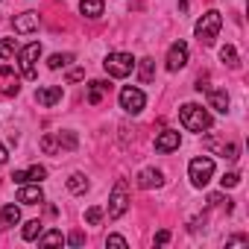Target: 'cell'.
<instances>
[{"label":"cell","mask_w":249,"mask_h":249,"mask_svg":"<svg viewBox=\"0 0 249 249\" xmlns=\"http://www.w3.org/2000/svg\"><path fill=\"white\" fill-rule=\"evenodd\" d=\"M68 191H71V194H85V191H88V179H85L82 173H73V176L68 179Z\"/></svg>","instance_id":"cell-20"},{"label":"cell","mask_w":249,"mask_h":249,"mask_svg":"<svg viewBox=\"0 0 249 249\" xmlns=\"http://www.w3.org/2000/svg\"><path fill=\"white\" fill-rule=\"evenodd\" d=\"M85 220H88V226H97V223L103 220V208H97V205H91V208L85 211Z\"/></svg>","instance_id":"cell-28"},{"label":"cell","mask_w":249,"mask_h":249,"mask_svg":"<svg viewBox=\"0 0 249 249\" xmlns=\"http://www.w3.org/2000/svg\"><path fill=\"white\" fill-rule=\"evenodd\" d=\"M138 76H141V82H153V76H156V62H153V59H141Z\"/></svg>","instance_id":"cell-21"},{"label":"cell","mask_w":249,"mask_h":249,"mask_svg":"<svg viewBox=\"0 0 249 249\" xmlns=\"http://www.w3.org/2000/svg\"><path fill=\"white\" fill-rule=\"evenodd\" d=\"M161 185H164V173H161V170L147 167V170H141V173H138V188L150 191V188H161Z\"/></svg>","instance_id":"cell-11"},{"label":"cell","mask_w":249,"mask_h":249,"mask_svg":"<svg viewBox=\"0 0 249 249\" xmlns=\"http://www.w3.org/2000/svg\"><path fill=\"white\" fill-rule=\"evenodd\" d=\"M12 27H15V33H33V30L38 27V15H36V12H24V15H15Z\"/></svg>","instance_id":"cell-14"},{"label":"cell","mask_w":249,"mask_h":249,"mask_svg":"<svg viewBox=\"0 0 249 249\" xmlns=\"http://www.w3.org/2000/svg\"><path fill=\"white\" fill-rule=\"evenodd\" d=\"M18 202H24V205H38V202H44V194H41L38 185H21Z\"/></svg>","instance_id":"cell-12"},{"label":"cell","mask_w":249,"mask_h":249,"mask_svg":"<svg viewBox=\"0 0 249 249\" xmlns=\"http://www.w3.org/2000/svg\"><path fill=\"white\" fill-rule=\"evenodd\" d=\"M167 71H182L185 65H188V44L185 41H176V44H170V50H167Z\"/></svg>","instance_id":"cell-8"},{"label":"cell","mask_w":249,"mask_h":249,"mask_svg":"<svg viewBox=\"0 0 249 249\" xmlns=\"http://www.w3.org/2000/svg\"><path fill=\"white\" fill-rule=\"evenodd\" d=\"M38 243L41 246H53V243H65V237H62V231H47L44 237L38 234Z\"/></svg>","instance_id":"cell-26"},{"label":"cell","mask_w":249,"mask_h":249,"mask_svg":"<svg viewBox=\"0 0 249 249\" xmlns=\"http://www.w3.org/2000/svg\"><path fill=\"white\" fill-rule=\"evenodd\" d=\"M79 9H82L85 18H100L103 15V0H82Z\"/></svg>","instance_id":"cell-18"},{"label":"cell","mask_w":249,"mask_h":249,"mask_svg":"<svg viewBox=\"0 0 249 249\" xmlns=\"http://www.w3.org/2000/svg\"><path fill=\"white\" fill-rule=\"evenodd\" d=\"M68 243H71V246H82V243H85V234H82V231H73V234L68 237Z\"/></svg>","instance_id":"cell-34"},{"label":"cell","mask_w":249,"mask_h":249,"mask_svg":"<svg viewBox=\"0 0 249 249\" xmlns=\"http://www.w3.org/2000/svg\"><path fill=\"white\" fill-rule=\"evenodd\" d=\"M144 103H147L144 91H138V88H132V85H126V88L120 91V108H123V111L138 114V111L144 108Z\"/></svg>","instance_id":"cell-7"},{"label":"cell","mask_w":249,"mask_h":249,"mask_svg":"<svg viewBox=\"0 0 249 249\" xmlns=\"http://www.w3.org/2000/svg\"><path fill=\"white\" fill-rule=\"evenodd\" d=\"M0 182H3V179H0Z\"/></svg>","instance_id":"cell-37"},{"label":"cell","mask_w":249,"mask_h":249,"mask_svg":"<svg viewBox=\"0 0 249 249\" xmlns=\"http://www.w3.org/2000/svg\"><path fill=\"white\" fill-rule=\"evenodd\" d=\"M179 117H182V126L188 132H205V129H211V114L202 106H196V103H185L179 108Z\"/></svg>","instance_id":"cell-1"},{"label":"cell","mask_w":249,"mask_h":249,"mask_svg":"<svg viewBox=\"0 0 249 249\" xmlns=\"http://www.w3.org/2000/svg\"><path fill=\"white\" fill-rule=\"evenodd\" d=\"M21 234H24V240H36V237L41 234V220H30Z\"/></svg>","instance_id":"cell-23"},{"label":"cell","mask_w":249,"mask_h":249,"mask_svg":"<svg viewBox=\"0 0 249 249\" xmlns=\"http://www.w3.org/2000/svg\"><path fill=\"white\" fill-rule=\"evenodd\" d=\"M73 62V53H53L50 59H47V68L50 71H59V68H65V65H71Z\"/></svg>","instance_id":"cell-19"},{"label":"cell","mask_w":249,"mask_h":249,"mask_svg":"<svg viewBox=\"0 0 249 249\" xmlns=\"http://www.w3.org/2000/svg\"><path fill=\"white\" fill-rule=\"evenodd\" d=\"M0 91H3V94H6V97H12V94H18V91H21V85H18V76H15V79H12V82H6V85H3V88H0Z\"/></svg>","instance_id":"cell-30"},{"label":"cell","mask_w":249,"mask_h":249,"mask_svg":"<svg viewBox=\"0 0 249 249\" xmlns=\"http://www.w3.org/2000/svg\"><path fill=\"white\" fill-rule=\"evenodd\" d=\"M129 208V194H126V179H117L114 188H111V196H108V217L117 220L123 217Z\"/></svg>","instance_id":"cell-4"},{"label":"cell","mask_w":249,"mask_h":249,"mask_svg":"<svg viewBox=\"0 0 249 249\" xmlns=\"http://www.w3.org/2000/svg\"><path fill=\"white\" fill-rule=\"evenodd\" d=\"M12 179H15V185H27V182H41V179H47V167H41V164H33L30 170H15L12 173Z\"/></svg>","instance_id":"cell-9"},{"label":"cell","mask_w":249,"mask_h":249,"mask_svg":"<svg viewBox=\"0 0 249 249\" xmlns=\"http://www.w3.org/2000/svg\"><path fill=\"white\" fill-rule=\"evenodd\" d=\"M220 27H223V18H220V12H205L199 21H196V38H199V44L202 47H211L214 41H217V36H220Z\"/></svg>","instance_id":"cell-2"},{"label":"cell","mask_w":249,"mask_h":249,"mask_svg":"<svg viewBox=\"0 0 249 249\" xmlns=\"http://www.w3.org/2000/svg\"><path fill=\"white\" fill-rule=\"evenodd\" d=\"M208 103H211V108H217V111H229V94L223 91V88H217V91H208Z\"/></svg>","instance_id":"cell-17"},{"label":"cell","mask_w":249,"mask_h":249,"mask_svg":"<svg viewBox=\"0 0 249 249\" xmlns=\"http://www.w3.org/2000/svg\"><path fill=\"white\" fill-rule=\"evenodd\" d=\"M79 79H85V71H82V68H73V71L68 73V82H79Z\"/></svg>","instance_id":"cell-33"},{"label":"cell","mask_w":249,"mask_h":249,"mask_svg":"<svg viewBox=\"0 0 249 249\" xmlns=\"http://www.w3.org/2000/svg\"><path fill=\"white\" fill-rule=\"evenodd\" d=\"M6 159H9V156H6V147H3V144H0V164H3Z\"/></svg>","instance_id":"cell-36"},{"label":"cell","mask_w":249,"mask_h":249,"mask_svg":"<svg viewBox=\"0 0 249 249\" xmlns=\"http://www.w3.org/2000/svg\"><path fill=\"white\" fill-rule=\"evenodd\" d=\"M36 100H38V106H56V103L62 100V88H59V85L38 88V91H36Z\"/></svg>","instance_id":"cell-13"},{"label":"cell","mask_w":249,"mask_h":249,"mask_svg":"<svg viewBox=\"0 0 249 249\" xmlns=\"http://www.w3.org/2000/svg\"><path fill=\"white\" fill-rule=\"evenodd\" d=\"M188 176H191V182H194L196 188H205V185L211 182V176H214V161H211L208 156L194 159V161L188 164Z\"/></svg>","instance_id":"cell-6"},{"label":"cell","mask_w":249,"mask_h":249,"mask_svg":"<svg viewBox=\"0 0 249 249\" xmlns=\"http://www.w3.org/2000/svg\"><path fill=\"white\" fill-rule=\"evenodd\" d=\"M15 53H18L15 38H3V41H0V59H12Z\"/></svg>","instance_id":"cell-24"},{"label":"cell","mask_w":249,"mask_h":249,"mask_svg":"<svg viewBox=\"0 0 249 249\" xmlns=\"http://www.w3.org/2000/svg\"><path fill=\"white\" fill-rule=\"evenodd\" d=\"M103 68H106V73H108V76L123 79V76H129V73H132L135 59H132L129 53H108V56H106V62H103Z\"/></svg>","instance_id":"cell-3"},{"label":"cell","mask_w":249,"mask_h":249,"mask_svg":"<svg viewBox=\"0 0 249 249\" xmlns=\"http://www.w3.org/2000/svg\"><path fill=\"white\" fill-rule=\"evenodd\" d=\"M56 141H59L62 150H76V135H73V132H59Z\"/></svg>","instance_id":"cell-25"},{"label":"cell","mask_w":249,"mask_h":249,"mask_svg":"<svg viewBox=\"0 0 249 249\" xmlns=\"http://www.w3.org/2000/svg\"><path fill=\"white\" fill-rule=\"evenodd\" d=\"M220 185H223V188H234V185H240V173H226V176L220 179Z\"/></svg>","instance_id":"cell-29"},{"label":"cell","mask_w":249,"mask_h":249,"mask_svg":"<svg viewBox=\"0 0 249 249\" xmlns=\"http://www.w3.org/2000/svg\"><path fill=\"white\" fill-rule=\"evenodd\" d=\"M18 220H21V208L18 205H3V208H0V229L18 226Z\"/></svg>","instance_id":"cell-15"},{"label":"cell","mask_w":249,"mask_h":249,"mask_svg":"<svg viewBox=\"0 0 249 249\" xmlns=\"http://www.w3.org/2000/svg\"><path fill=\"white\" fill-rule=\"evenodd\" d=\"M220 59H223L229 68H237V65H240V62H237V50H234L231 44H226V47L220 50Z\"/></svg>","instance_id":"cell-22"},{"label":"cell","mask_w":249,"mask_h":249,"mask_svg":"<svg viewBox=\"0 0 249 249\" xmlns=\"http://www.w3.org/2000/svg\"><path fill=\"white\" fill-rule=\"evenodd\" d=\"M41 150L53 156V153L59 150V141H56V135H44V138H41Z\"/></svg>","instance_id":"cell-27"},{"label":"cell","mask_w":249,"mask_h":249,"mask_svg":"<svg viewBox=\"0 0 249 249\" xmlns=\"http://www.w3.org/2000/svg\"><path fill=\"white\" fill-rule=\"evenodd\" d=\"M106 246H120V249H123V246H126V237H120V234H108V237H106Z\"/></svg>","instance_id":"cell-31"},{"label":"cell","mask_w":249,"mask_h":249,"mask_svg":"<svg viewBox=\"0 0 249 249\" xmlns=\"http://www.w3.org/2000/svg\"><path fill=\"white\" fill-rule=\"evenodd\" d=\"M167 240H170V231H167V229H161V231L156 234V243H167Z\"/></svg>","instance_id":"cell-35"},{"label":"cell","mask_w":249,"mask_h":249,"mask_svg":"<svg viewBox=\"0 0 249 249\" xmlns=\"http://www.w3.org/2000/svg\"><path fill=\"white\" fill-rule=\"evenodd\" d=\"M38 56H41V44H38V41H33V44H27V47L18 50V65H21L24 79H36V76H38V71H36Z\"/></svg>","instance_id":"cell-5"},{"label":"cell","mask_w":249,"mask_h":249,"mask_svg":"<svg viewBox=\"0 0 249 249\" xmlns=\"http://www.w3.org/2000/svg\"><path fill=\"white\" fill-rule=\"evenodd\" d=\"M106 91H111V85H108V82H103V79H94V82L88 85V103H91V106H97V103L103 100V94H106Z\"/></svg>","instance_id":"cell-16"},{"label":"cell","mask_w":249,"mask_h":249,"mask_svg":"<svg viewBox=\"0 0 249 249\" xmlns=\"http://www.w3.org/2000/svg\"><path fill=\"white\" fill-rule=\"evenodd\" d=\"M179 141H182V138H179L176 129H164V132L156 138V150H159V153H173V150H179Z\"/></svg>","instance_id":"cell-10"},{"label":"cell","mask_w":249,"mask_h":249,"mask_svg":"<svg viewBox=\"0 0 249 249\" xmlns=\"http://www.w3.org/2000/svg\"><path fill=\"white\" fill-rule=\"evenodd\" d=\"M220 156H226V159H237V147H234V144H223V147H220Z\"/></svg>","instance_id":"cell-32"}]
</instances>
